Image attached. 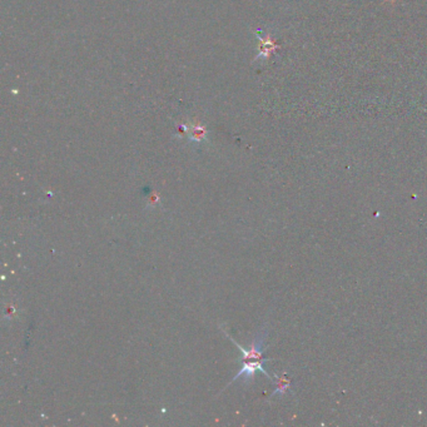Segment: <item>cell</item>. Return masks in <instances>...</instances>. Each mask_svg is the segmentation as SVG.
Instances as JSON below:
<instances>
[{"label":"cell","mask_w":427,"mask_h":427,"mask_svg":"<svg viewBox=\"0 0 427 427\" xmlns=\"http://www.w3.org/2000/svg\"><path fill=\"white\" fill-rule=\"evenodd\" d=\"M268 361H270L268 358H265V360H255L243 362L242 363L241 370L238 371V373H237L236 377H233V379H232L231 382L237 381V379H243V381L246 382H251L253 381V378H254L255 372H258V371L262 372L263 375H266L268 379H272V377H271L270 373H268L265 368V363L268 362Z\"/></svg>","instance_id":"cell-1"},{"label":"cell","mask_w":427,"mask_h":427,"mask_svg":"<svg viewBox=\"0 0 427 427\" xmlns=\"http://www.w3.org/2000/svg\"><path fill=\"white\" fill-rule=\"evenodd\" d=\"M261 44H262V47H261V52H260V55L257 57L258 58H268L271 55V53L275 51L276 48H278V46L275 43V41L271 39L270 35L266 36V39L261 38Z\"/></svg>","instance_id":"cell-2"},{"label":"cell","mask_w":427,"mask_h":427,"mask_svg":"<svg viewBox=\"0 0 427 427\" xmlns=\"http://www.w3.org/2000/svg\"><path fill=\"white\" fill-rule=\"evenodd\" d=\"M205 134H207V131L204 129V126H202L199 124L194 125L193 128H192V132H191V139H192V141L201 142L205 138Z\"/></svg>","instance_id":"cell-3"},{"label":"cell","mask_w":427,"mask_h":427,"mask_svg":"<svg viewBox=\"0 0 427 427\" xmlns=\"http://www.w3.org/2000/svg\"><path fill=\"white\" fill-rule=\"evenodd\" d=\"M289 386V381L286 378H278V383H277V389L276 391L273 392L272 395H276V394H284L286 392V390L288 389Z\"/></svg>","instance_id":"cell-4"}]
</instances>
